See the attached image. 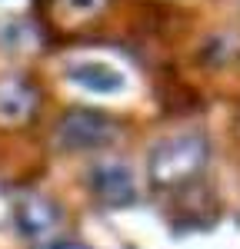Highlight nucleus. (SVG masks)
Instances as JSON below:
<instances>
[{"mask_svg": "<svg viewBox=\"0 0 240 249\" xmlns=\"http://www.w3.org/2000/svg\"><path fill=\"white\" fill-rule=\"evenodd\" d=\"M210 163V143L200 133H174L150 146L147 179L154 190H180L194 183Z\"/></svg>", "mask_w": 240, "mask_h": 249, "instance_id": "1", "label": "nucleus"}, {"mask_svg": "<svg viewBox=\"0 0 240 249\" xmlns=\"http://www.w3.org/2000/svg\"><path fill=\"white\" fill-rule=\"evenodd\" d=\"M14 223L34 249H54L63 236V210L43 193H20L14 199Z\"/></svg>", "mask_w": 240, "mask_h": 249, "instance_id": "2", "label": "nucleus"}, {"mask_svg": "<svg viewBox=\"0 0 240 249\" xmlns=\"http://www.w3.org/2000/svg\"><path fill=\"white\" fill-rule=\"evenodd\" d=\"M117 123L107 113L97 110H67L57 123V143L70 153H94V150H107L117 140Z\"/></svg>", "mask_w": 240, "mask_h": 249, "instance_id": "3", "label": "nucleus"}, {"mask_svg": "<svg viewBox=\"0 0 240 249\" xmlns=\"http://www.w3.org/2000/svg\"><path fill=\"white\" fill-rule=\"evenodd\" d=\"M40 110L37 83L23 73H3L0 77V130H20L27 126Z\"/></svg>", "mask_w": 240, "mask_h": 249, "instance_id": "4", "label": "nucleus"}, {"mask_svg": "<svg viewBox=\"0 0 240 249\" xmlns=\"http://www.w3.org/2000/svg\"><path fill=\"white\" fill-rule=\"evenodd\" d=\"M87 179H90L94 196H97L100 203H107V206H127L137 196L134 173L120 160H100V163H94L90 173H87Z\"/></svg>", "mask_w": 240, "mask_h": 249, "instance_id": "5", "label": "nucleus"}, {"mask_svg": "<svg viewBox=\"0 0 240 249\" xmlns=\"http://www.w3.org/2000/svg\"><path fill=\"white\" fill-rule=\"evenodd\" d=\"M70 77L83 83L87 90H97V93H110V90H120V73L114 67H107V63H80L70 70Z\"/></svg>", "mask_w": 240, "mask_h": 249, "instance_id": "6", "label": "nucleus"}, {"mask_svg": "<svg viewBox=\"0 0 240 249\" xmlns=\"http://www.w3.org/2000/svg\"><path fill=\"white\" fill-rule=\"evenodd\" d=\"M103 3H107V0H54L50 10H54V17L63 20V23H83V20L97 17L100 10H103Z\"/></svg>", "mask_w": 240, "mask_h": 249, "instance_id": "7", "label": "nucleus"}]
</instances>
